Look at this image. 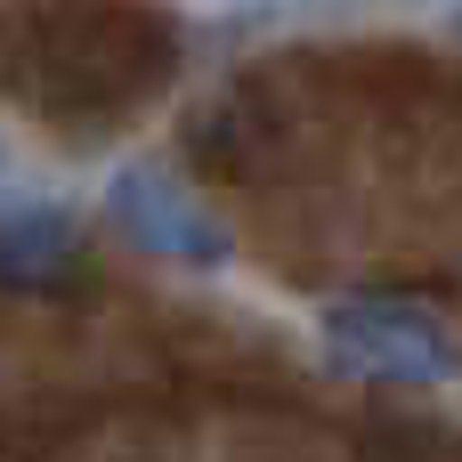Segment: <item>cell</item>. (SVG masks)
<instances>
[{"label":"cell","mask_w":462,"mask_h":462,"mask_svg":"<svg viewBox=\"0 0 462 462\" xmlns=\"http://www.w3.org/2000/svg\"><path fill=\"white\" fill-rule=\"evenodd\" d=\"M325 349H333L349 374H382V382H447V374H455V333H447L422 300H398V292L333 300Z\"/></svg>","instance_id":"obj_1"},{"label":"cell","mask_w":462,"mask_h":462,"mask_svg":"<svg viewBox=\"0 0 462 462\" xmlns=\"http://www.w3.org/2000/svg\"><path fill=\"white\" fill-rule=\"evenodd\" d=\"M106 219H114L138 252H162V260H187V268H219V260H227V227H219L171 171H154V162H138V171H122V179L106 187Z\"/></svg>","instance_id":"obj_2"},{"label":"cell","mask_w":462,"mask_h":462,"mask_svg":"<svg viewBox=\"0 0 462 462\" xmlns=\"http://www.w3.org/2000/svg\"><path fill=\"white\" fill-rule=\"evenodd\" d=\"M81 276V219L57 203L0 211V292H57Z\"/></svg>","instance_id":"obj_3"}]
</instances>
